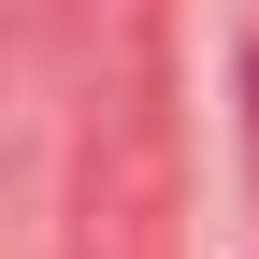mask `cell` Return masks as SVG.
<instances>
[]
</instances>
